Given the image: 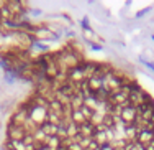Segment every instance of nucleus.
Here are the masks:
<instances>
[{"label": "nucleus", "mask_w": 154, "mask_h": 150, "mask_svg": "<svg viewBox=\"0 0 154 150\" xmlns=\"http://www.w3.org/2000/svg\"><path fill=\"white\" fill-rule=\"evenodd\" d=\"M90 46H92L93 50H102V46H100V45H97V43H92V41H90Z\"/></svg>", "instance_id": "39448f33"}, {"label": "nucleus", "mask_w": 154, "mask_h": 150, "mask_svg": "<svg viewBox=\"0 0 154 150\" xmlns=\"http://www.w3.org/2000/svg\"><path fill=\"white\" fill-rule=\"evenodd\" d=\"M139 60H141V63H143V64H144V66H148V68L149 69H151V71L154 73V61H149V60H146V58H139Z\"/></svg>", "instance_id": "f03ea898"}, {"label": "nucleus", "mask_w": 154, "mask_h": 150, "mask_svg": "<svg viewBox=\"0 0 154 150\" xmlns=\"http://www.w3.org/2000/svg\"><path fill=\"white\" fill-rule=\"evenodd\" d=\"M80 23H82V28L85 30L87 33H89V31H90V33H93L92 28H90V25H89V20H87V18H82V22H80Z\"/></svg>", "instance_id": "7ed1b4c3"}, {"label": "nucleus", "mask_w": 154, "mask_h": 150, "mask_svg": "<svg viewBox=\"0 0 154 150\" xmlns=\"http://www.w3.org/2000/svg\"><path fill=\"white\" fill-rule=\"evenodd\" d=\"M153 40H154V35H153Z\"/></svg>", "instance_id": "423d86ee"}, {"label": "nucleus", "mask_w": 154, "mask_h": 150, "mask_svg": "<svg viewBox=\"0 0 154 150\" xmlns=\"http://www.w3.org/2000/svg\"><path fill=\"white\" fill-rule=\"evenodd\" d=\"M149 10H151V7H148V8H144V10H141V12H138V13H136V17H143L146 12H149Z\"/></svg>", "instance_id": "20e7f679"}, {"label": "nucleus", "mask_w": 154, "mask_h": 150, "mask_svg": "<svg viewBox=\"0 0 154 150\" xmlns=\"http://www.w3.org/2000/svg\"><path fill=\"white\" fill-rule=\"evenodd\" d=\"M33 48L34 50H40V51H49V46L40 40H33Z\"/></svg>", "instance_id": "f257e3e1"}]
</instances>
